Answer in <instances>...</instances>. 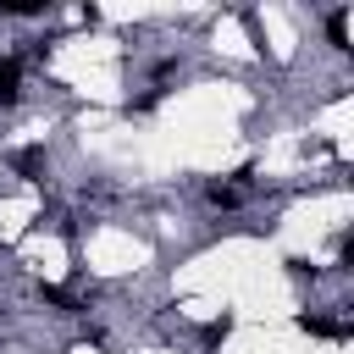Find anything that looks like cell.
Wrapping results in <instances>:
<instances>
[{"label": "cell", "mask_w": 354, "mask_h": 354, "mask_svg": "<svg viewBox=\"0 0 354 354\" xmlns=\"http://www.w3.org/2000/svg\"><path fill=\"white\" fill-rule=\"evenodd\" d=\"M299 326H304L310 337H348V326H343V321H326V315H299Z\"/></svg>", "instance_id": "6da1fadb"}, {"label": "cell", "mask_w": 354, "mask_h": 354, "mask_svg": "<svg viewBox=\"0 0 354 354\" xmlns=\"http://www.w3.org/2000/svg\"><path fill=\"white\" fill-rule=\"evenodd\" d=\"M17 83H22V66H17L11 55H0V105L17 100Z\"/></svg>", "instance_id": "7a4b0ae2"}, {"label": "cell", "mask_w": 354, "mask_h": 354, "mask_svg": "<svg viewBox=\"0 0 354 354\" xmlns=\"http://www.w3.org/2000/svg\"><path fill=\"white\" fill-rule=\"evenodd\" d=\"M332 44L348 50V11H332Z\"/></svg>", "instance_id": "3957f363"}, {"label": "cell", "mask_w": 354, "mask_h": 354, "mask_svg": "<svg viewBox=\"0 0 354 354\" xmlns=\"http://www.w3.org/2000/svg\"><path fill=\"white\" fill-rule=\"evenodd\" d=\"M39 166H44V155H39V149H22V155H17V171H28V177H33Z\"/></svg>", "instance_id": "277c9868"}, {"label": "cell", "mask_w": 354, "mask_h": 354, "mask_svg": "<svg viewBox=\"0 0 354 354\" xmlns=\"http://www.w3.org/2000/svg\"><path fill=\"white\" fill-rule=\"evenodd\" d=\"M210 199H216V205H238V199H243V188H221V183H216V188H210Z\"/></svg>", "instance_id": "5b68a950"}, {"label": "cell", "mask_w": 354, "mask_h": 354, "mask_svg": "<svg viewBox=\"0 0 354 354\" xmlns=\"http://www.w3.org/2000/svg\"><path fill=\"white\" fill-rule=\"evenodd\" d=\"M44 299H50V304H61V310H77V299H72V293H61V288H44Z\"/></svg>", "instance_id": "8992f818"}]
</instances>
